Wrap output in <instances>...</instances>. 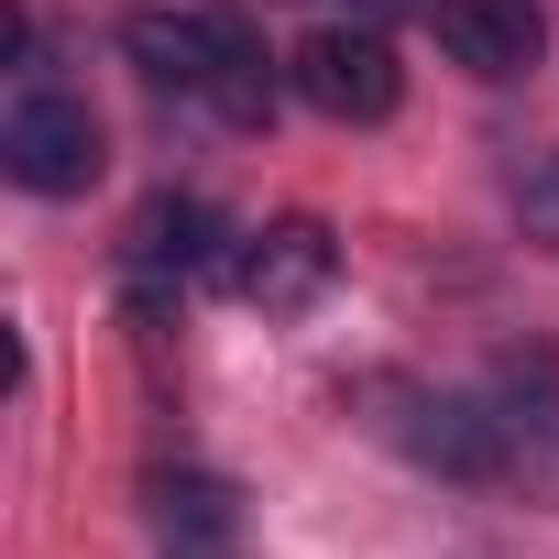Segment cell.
<instances>
[{"instance_id":"1","label":"cell","mask_w":559,"mask_h":559,"mask_svg":"<svg viewBox=\"0 0 559 559\" xmlns=\"http://www.w3.org/2000/svg\"><path fill=\"white\" fill-rule=\"evenodd\" d=\"M121 45H132V67L154 88H187L219 121H263L274 110V78H263V45H252L241 12H132Z\"/></svg>"},{"instance_id":"2","label":"cell","mask_w":559,"mask_h":559,"mask_svg":"<svg viewBox=\"0 0 559 559\" xmlns=\"http://www.w3.org/2000/svg\"><path fill=\"white\" fill-rule=\"evenodd\" d=\"M0 165H12V187H34V198L99 187V110L67 99V88H23L12 121H0Z\"/></svg>"},{"instance_id":"3","label":"cell","mask_w":559,"mask_h":559,"mask_svg":"<svg viewBox=\"0 0 559 559\" xmlns=\"http://www.w3.org/2000/svg\"><path fill=\"white\" fill-rule=\"evenodd\" d=\"M286 78H297V99H308L319 121H384V110L406 99V67H395V45H384L373 23H330V34H308Z\"/></svg>"},{"instance_id":"4","label":"cell","mask_w":559,"mask_h":559,"mask_svg":"<svg viewBox=\"0 0 559 559\" xmlns=\"http://www.w3.org/2000/svg\"><path fill=\"white\" fill-rule=\"evenodd\" d=\"M330 274H341V241H330L319 219H274V230H252V241H241L230 286H241L263 319H297V308H319V297H330Z\"/></svg>"},{"instance_id":"5","label":"cell","mask_w":559,"mask_h":559,"mask_svg":"<svg viewBox=\"0 0 559 559\" xmlns=\"http://www.w3.org/2000/svg\"><path fill=\"white\" fill-rule=\"evenodd\" d=\"M493 428H504V483L559 493V373H548V362H504Z\"/></svg>"},{"instance_id":"6","label":"cell","mask_w":559,"mask_h":559,"mask_svg":"<svg viewBox=\"0 0 559 559\" xmlns=\"http://www.w3.org/2000/svg\"><path fill=\"white\" fill-rule=\"evenodd\" d=\"M428 34H439V56H450V67H472V78H526V67H537V45H548L526 0H439Z\"/></svg>"},{"instance_id":"7","label":"cell","mask_w":559,"mask_h":559,"mask_svg":"<svg viewBox=\"0 0 559 559\" xmlns=\"http://www.w3.org/2000/svg\"><path fill=\"white\" fill-rule=\"evenodd\" d=\"M209 252H219V219H209L198 198H154V209L132 219V286L165 297V286H187Z\"/></svg>"},{"instance_id":"8","label":"cell","mask_w":559,"mask_h":559,"mask_svg":"<svg viewBox=\"0 0 559 559\" xmlns=\"http://www.w3.org/2000/svg\"><path fill=\"white\" fill-rule=\"evenodd\" d=\"M154 515H165L176 559H219V548H230V526H241L219 472H165V483H154Z\"/></svg>"},{"instance_id":"9","label":"cell","mask_w":559,"mask_h":559,"mask_svg":"<svg viewBox=\"0 0 559 559\" xmlns=\"http://www.w3.org/2000/svg\"><path fill=\"white\" fill-rule=\"evenodd\" d=\"M515 209H526V241H537V252H559V154L515 187Z\"/></svg>"},{"instance_id":"10","label":"cell","mask_w":559,"mask_h":559,"mask_svg":"<svg viewBox=\"0 0 559 559\" xmlns=\"http://www.w3.org/2000/svg\"><path fill=\"white\" fill-rule=\"evenodd\" d=\"M352 12H439V0H352Z\"/></svg>"}]
</instances>
